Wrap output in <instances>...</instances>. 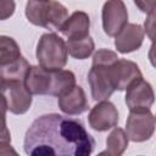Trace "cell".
Listing matches in <instances>:
<instances>
[{"label": "cell", "instance_id": "cell-10", "mask_svg": "<svg viewBox=\"0 0 156 156\" xmlns=\"http://www.w3.org/2000/svg\"><path fill=\"white\" fill-rule=\"evenodd\" d=\"M110 77L115 90H126L134 82L143 78L138 65L133 61L118 58L110 66Z\"/></svg>", "mask_w": 156, "mask_h": 156}, {"label": "cell", "instance_id": "cell-6", "mask_svg": "<svg viewBox=\"0 0 156 156\" xmlns=\"http://www.w3.org/2000/svg\"><path fill=\"white\" fill-rule=\"evenodd\" d=\"M112 63H93L88 73V82L91 90V96L95 101L107 100L115 91L111 77L110 66Z\"/></svg>", "mask_w": 156, "mask_h": 156}, {"label": "cell", "instance_id": "cell-21", "mask_svg": "<svg viewBox=\"0 0 156 156\" xmlns=\"http://www.w3.org/2000/svg\"><path fill=\"white\" fill-rule=\"evenodd\" d=\"M149 16H147V18H146V21H145V32H146V34L149 35V38L152 40L154 39V18H155V11H152V12H150V13H147Z\"/></svg>", "mask_w": 156, "mask_h": 156}, {"label": "cell", "instance_id": "cell-14", "mask_svg": "<svg viewBox=\"0 0 156 156\" xmlns=\"http://www.w3.org/2000/svg\"><path fill=\"white\" fill-rule=\"evenodd\" d=\"M89 28H90V20L88 13L83 11H76L65 21V23L60 27L58 30L68 40H74L88 37Z\"/></svg>", "mask_w": 156, "mask_h": 156}, {"label": "cell", "instance_id": "cell-7", "mask_svg": "<svg viewBox=\"0 0 156 156\" xmlns=\"http://www.w3.org/2000/svg\"><path fill=\"white\" fill-rule=\"evenodd\" d=\"M2 91L7 104V111L15 115L26 113L32 105V94L24 85V80L2 82Z\"/></svg>", "mask_w": 156, "mask_h": 156}, {"label": "cell", "instance_id": "cell-18", "mask_svg": "<svg viewBox=\"0 0 156 156\" xmlns=\"http://www.w3.org/2000/svg\"><path fill=\"white\" fill-rule=\"evenodd\" d=\"M21 50L17 41L7 35H0V66L7 65L21 57Z\"/></svg>", "mask_w": 156, "mask_h": 156}, {"label": "cell", "instance_id": "cell-4", "mask_svg": "<svg viewBox=\"0 0 156 156\" xmlns=\"http://www.w3.org/2000/svg\"><path fill=\"white\" fill-rule=\"evenodd\" d=\"M35 55L40 67L48 71H56L66 66L68 50L61 37L55 33H46L40 37Z\"/></svg>", "mask_w": 156, "mask_h": 156}, {"label": "cell", "instance_id": "cell-9", "mask_svg": "<svg viewBox=\"0 0 156 156\" xmlns=\"http://www.w3.org/2000/svg\"><path fill=\"white\" fill-rule=\"evenodd\" d=\"M102 28L108 37H115L127 23L128 12L122 0H107L102 6Z\"/></svg>", "mask_w": 156, "mask_h": 156}, {"label": "cell", "instance_id": "cell-3", "mask_svg": "<svg viewBox=\"0 0 156 156\" xmlns=\"http://www.w3.org/2000/svg\"><path fill=\"white\" fill-rule=\"evenodd\" d=\"M26 16L34 26L46 29H60L68 18V10L55 0H28Z\"/></svg>", "mask_w": 156, "mask_h": 156}, {"label": "cell", "instance_id": "cell-13", "mask_svg": "<svg viewBox=\"0 0 156 156\" xmlns=\"http://www.w3.org/2000/svg\"><path fill=\"white\" fill-rule=\"evenodd\" d=\"M58 107L68 116H77L85 112L89 107V104L83 88L74 85L69 91L58 96Z\"/></svg>", "mask_w": 156, "mask_h": 156}, {"label": "cell", "instance_id": "cell-22", "mask_svg": "<svg viewBox=\"0 0 156 156\" xmlns=\"http://www.w3.org/2000/svg\"><path fill=\"white\" fill-rule=\"evenodd\" d=\"M6 111H7V104L2 91V79L0 78V115H6Z\"/></svg>", "mask_w": 156, "mask_h": 156}, {"label": "cell", "instance_id": "cell-20", "mask_svg": "<svg viewBox=\"0 0 156 156\" xmlns=\"http://www.w3.org/2000/svg\"><path fill=\"white\" fill-rule=\"evenodd\" d=\"M134 4L143 12L150 13L155 10V0H134Z\"/></svg>", "mask_w": 156, "mask_h": 156}, {"label": "cell", "instance_id": "cell-8", "mask_svg": "<svg viewBox=\"0 0 156 156\" xmlns=\"http://www.w3.org/2000/svg\"><path fill=\"white\" fill-rule=\"evenodd\" d=\"M126 90V104L130 112H144L150 110L155 100V94L149 82L140 78Z\"/></svg>", "mask_w": 156, "mask_h": 156}, {"label": "cell", "instance_id": "cell-5", "mask_svg": "<svg viewBox=\"0 0 156 156\" xmlns=\"http://www.w3.org/2000/svg\"><path fill=\"white\" fill-rule=\"evenodd\" d=\"M155 132V117L150 110L130 112L126 123V134L129 140L141 143L149 140Z\"/></svg>", "mask_w": 156, "mask_h": 156}, {"label": "cell", "instance_id": "cell-11", "mask_svg": "<svg viewBox=\"0 0 156 156\" xmlns=\"http://www.w3.org/2000/svg\"><path fill=\"white\" fill-rule=\"evenodd\" d=\"M88 121L89 126L94 130L105 132L115 128L118 124V111L112 102L108 100H102L90 110Z\"/></svg>", "mask_w": 156, "mask_h": 156}, {"label": "cell", "instance_id": "cell-12", "mask_svg": "<svg viewBox=\"0 0 156 156\" xmlns=\"http://www.w3.org/2000/svg\"><path fill=\"white\" fill-rule=\"evenodd\" d=\"M144 29L140 24L127 23L115 37V46L121 54H129L138 50L144 40Z\"/></svg>", "mask_w": 156, "mask_h": 156}, {"label": "cell", "instance_id": "cell-1", "mask_svg": "<svg viewBox=\"0 0 156 156\" xmlns=\"http://www.w3.org/2000/svg\"><path fill=\"white\" fill-rule=\"evenodd\" d=\"M27 155L88 156L94 151L95 140L79 119L49 113L38 117L24 136Z\"/></svg>", "mask_w": 156, "mask_h": 156}, {"label": "cell", "instance_id": "cell-16", "mask_svg": "<svg viewBox=\"0 0 156 156\" xmlns=\"http://www.w3.org/2000/svg\"><path fill=\"white\" fill-rule=\"evenodd\" d=\"M128 136L122 128H115L106 139V150L100 152V155L108 156H119L122 155L128 146Z\"/></svg>", "mask_w": 156, "mask_h": 156}, {"label": "cell", "instance_id": "cell-2", "mask_svg": "<svg viewBox=\"0 0 156 156\" xmlns=\"http://www.w3.org/2000/svg\"><path fill=\"white\" fill-rule=\"evenodd\" d=\"M24 85L32 95L61 96L76 85V76L68 69L48 71L40 66H30Z\"/></svg>", "mask_w": 156, "mask_h": 156}, {"label": "cell", "instance_id": "cell-19", "mask_svg": "<svg viewBox=\"0 0 156 156\" xmlns=\"http://www.w3.org/2000/svg\"><path fill=\"white\" fill-rule=\"evenodd\" d=\"M16 9L15 0H0V21L10 18Z\"/></svg>", "mask_w": 156, "mask_h": 156}, {"label": "cell", "instance_id": "cell-17", "mask_svg": "<svg viewBox=\"0 0 156 156\" xmlns=\"http://www.w3.org/2000/svg\"><path fill=\"white\" fill-rule=\"evenodd\" d=\"M67 45V50H68V54L77 58V60H84V58H88L94 49H95V44H94V40L90 35L85 37V38H82V39H74V40H68L66 43Z\"/></svg>", "mask_w": 156, "mask_h": 156}, {"label": "cell", "instance_id": "cell-15", "mask_svg": "<svg viewBox=\"0 0 156 156\" xmlns=\"http://www.w3.org/2000/svg\"><path fill=\"white\" fill-rule=\"evenodd\" d=\"M29 68L30 66L28 61L23 56H21L7 65L0 66V78L2 79V82L24 80Z\"/></svg>", "mask_w": 156, "mask_h": 156}]
</instances>
